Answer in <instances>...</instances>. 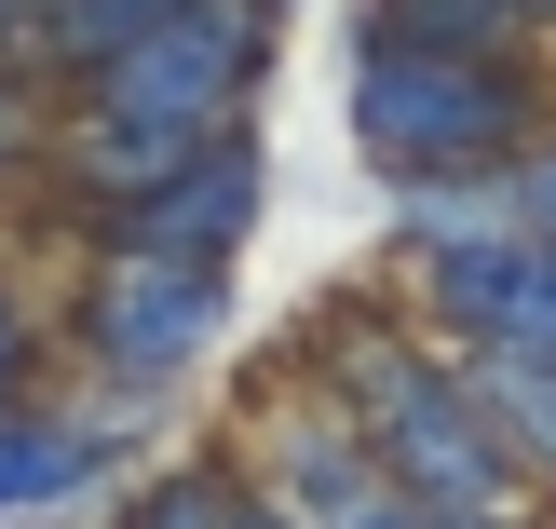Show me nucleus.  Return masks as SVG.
Segmentation results:
<instances>
[{
  "label": "nucleus",
  "mask_w": 556,
  "mask_h": 529,
  "mask_svg": "<svg viewBox=\"0 0 556 529\" xmlns=\"http://www.w3.org/2000/svg\"><path fill=\"white\" fill-rule=\"evenodd\" d=\"M0 163H14V109H0Z\"/></svg>",
  "instance_id": "9d476101"
},
{
  "label": "nucleus",
  "mask_w": 556,
  "mask_h": 529,
  "mask_svg": "<svg viewBox=\"0 0 556 529\" xmlns=\"http://www.w3.org/2000/svg\"><path fill=\"white\" fill-rule=\"evenodd\" d=\"M244 217H258V150H244V123H231L217 150H190L177 177L96 204V259H231Z\"/></svg>",
  "instance_id": "20e7f679"
},
{
  "label": "nucleus",
  "mask_w": 556,
  "mask_h": 529,
  "mask_svg": "<svg viewBox=\"0 0 556 529\" xmlns=\"http://www.w3.org/2000/svg\"><path fill=\"white\" fill-rule=\"evenodd\" d=\"M516 27H530V41H543V27H556V0H516Z\"/></svg>",
  "instance_id": "1a4fd4ad"
},
{
  "label": "nucleus",
  "mask_w": 556,
  "mask_h": 529,
  "mask_svg": "<svg viewBox=\"0 0 556 529\" xmlns=\"http://www.w3.org/2000/svg\"><path fill=\"white\" fill-rule=\"evenodd\" d=\"M353 136L407 190L503 177L543 136V68H530V41H503V54H353Z\"/></svg>",
  "instance_id": "f03ea898"
},
{
  "label": "nucleus",
  "mask_w": 556,
  "mask_h": 529,
  "mask_svg": "<svg viewBox=\"0 0 556 529\" xmlns=\"http://www.w3.org/2000/svg\"><path fill=\"white\" fill-rule=\"evenodd\" d=\"M326 394L353 407V434H367V462H380V489H407L421 516H489L503 529L516 516V462H503V421L476 407V380L448 367V353H421V340H380V353H340L326 367Z\"/></svg>",
  "instance_id": "f257e3e1"
},
{
  "label": "nucleus",
  "mask_w": 556,
  "mask_h": 529,
  "mask_svg": "<svg viewBox=\"0 0 556 529\" xmlns=\"http://www.w3.org/2000/svg\"><path fill=\"white\" fill-rule=\"evenodd\" d=\"M503 204H516V231H543V244H556V123L530 136V150H516V177H503Z\"/></svg>",
  "instance_id": "0eeeda50"
},
{
  "label": "nucleus",
  "mask_w": 556,
  "mask_h": 529,
  "mask_svg": "<svg viewBox=\"0 0 556 529\" xmlns=\"http://www.w3.org/2000/svg\"><path fill=\"white\" fill-rule=\"evenodd\" d=\"M14 367H27V326H14V299H0V407H14Z\"/></svg>",
  "instance_id": "6e6552de"
},
{
  "label": "nucleus",
  "mask_w": 556,
  "mask_h": 529,
  "mask_svg": "<svg viewBox=\"0 0 556 529\" xmlns=\"http://www.w3.org/2000/svg\"><path fill=\"white\" fill-rule=\"evenodd\" d=\"M530 41L516 0H367V54H503Z\"/></svg>",
  "instance_id": "423d86ee"
},
{
  "label": "nucleus",
  "mask_w": 556,
  "mask_h": 529,
  "mask_svg": "<svg viewBox=\"0 0 556 529\" xmlns=\"http://www.w3.org/2000/svg\"><path fill=\"white\" fill-rule=\"evenodd\" d=\"M434 529H448V516H434ZM462 529H489V516H462Z\"/></svg>",
  "instance_id": "9b49d317"
},
{
  "label": "nucleus",
  "mask_w": 556,
  "mask_h": 529,
  "mask_svg": "<svg viewBox=\"0 0 556 529\" xmlns=\"http://www.w3.org/2000/svg\"><path fill=\"white\" fill-rule=\"evenodd\" d=\"M96 434L81 421H14L0 407V516H41V503H68V489H96Z\"/></svg>",
  "instance_id": "39448f33"
},
{
  "label": "nucleus",
  "mask_w": 556,
  "mask_h": 529,
  "mask_svg": "<svg viewBox=\"0 0 556 529\" xmlns=\"http://www.w3.org/2000/svg\"><path fill=\"white\" fill-rule=\"evenodd\" d=\"M231 313V259H96V299H81V340L123 380H177L190 353Z\"/></svg>",
  "instance_id": "7ed1b4c3"
}]
</instances>
